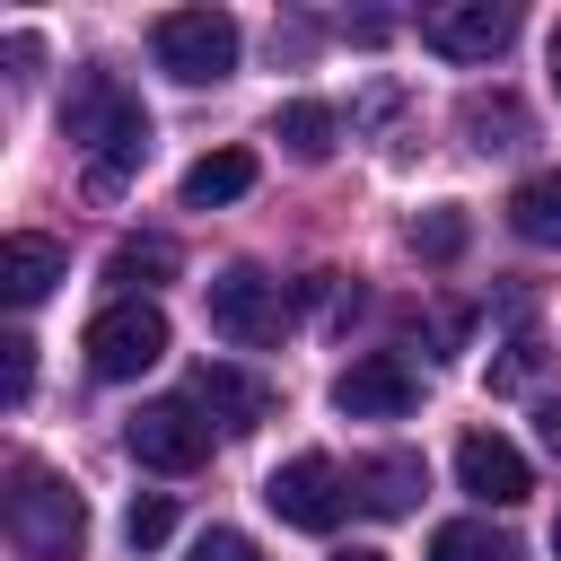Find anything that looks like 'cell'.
Segmentation results:
<instances>
[{
    "mask_svg": "<svg viewBox=\"0 0 561 561\" xmlns=\"http://www.w3.org/2000/svg\"><path fill=\"white\" fill-rule=\"evenodd\" d=\"M61 131L88 149V184H96V193H123V175H140V158H149V114H140V96H123L105 70H88V79L70 88Z\"/></svg>",
    "mask_w": 561,
    "mask_h": 561,
    "instance_id": "obj_1",
    "label": "cell"
},
{
    "mask_svg": "<svg viewBox=\"0 0 561 561\" xmlns=\"http://www.w3.org/2000/svg\"><path fill=\"white\" fill-rule=\"evenodd\" d=\"M9 543L26 561H79L88 543V500L53 473V465H18L9 473Z\"/></svg>",
    "mask_w": 561,
    "mask_h": 561,
    "instance_id": "obj_2",
    "label": "cell"
},
{
    "mask_svg": "<svg viewBox=\"0 0 561 561\" xmlns=\"http://www.w3.org/2000/svg\"><path fill=\"white\" fill-rule=\"evenodd\" d=\"M149 53H158L167 79L210 88V79L237 70V18H228V9H167V18L149 26Z\"/></svg>",
    "mask_w": 561,
    "mask_h": 561,
    "instance_id": "obj_3",
    "label": "cell"
},
{
    "mask_svg": "<svg viewBox=\"0 0 561 561\" xmlns=\"http://www.w3.org/2000/svg\"><path fill=\"white\" fill-rule=\"evenodd\" d=\"M210 333L219 342H237V351H272L280 333H289V298H280V280H263V272H245V263H228L219 280H210Z\"/></svg>",
    "mask_w": 561,
    "mask_h": 561,
    "instance_id": "obj_4",
    "label": "cell"
},
{
    "mask_svg": "<svg viewBox=\"0 0 561 561\" xmlns=\"http://www.w3.org/2000/svg\"><path fill=\"white\" fill-rule=\"evenodd\" d=\"M79 351H88L96 377H140V368H158V359H167V316H158V298H114V307H96Z\"/></svg>",
    "mask_w": 561,
    "mask_h": 561,
    "instance_id": "obj_5",
    "label": "cell"
},
{
    "mask_svg": "<svg viewBox=\"0 0 561 561\" xmlns=\"http://www.w3.org/2000/svg\"><path fill=\"white\" fill-rule=\"evenodd\" d=\"M263 500H272L280 526H298V535H333V517L351 508V482H342L333 456H289V465H272Z\"/></svg>",
    "mask_w": 561,
    "mask_h": 561,
    "instance_id": "obj_6",
    "label": "cell"
},
{
    "mask_svg": "<svg viewBox=\"0 0 561 561\" xmlns=\"http://www.w3.org/2000/svg\"><path fill=\"white\" fill-rule=\"evenodd\" d=\"M123 447H131L149 473H193V465L210 456V421L193 412V394H167V403H140V412H131Z\"/></svg>",
    "mask_w": 561,
    "mask_h": 561,
    "instance_id": "obj_7",
    "label": "cell"
},
{
    "mask_svg": "<svg viewBox=\"0 0 561 561\" xmlns=\"http://www.w3.org/2000/svg\"><path fill=\"white\" fill-rule=\"evenodd\" d=\"M508 35H517L508 0H438V9H421V44L447 53V61H491Z\"/></svg>",
    "mask_w": 561,
    "mask_h": 561,
    "instance_id": "obj_8",
    "label": "cell"
},
{
    "mask_svg": "<svg viewBox=\"0 0 561 561\" xmlns=\"http://www.w3.org/2000/svg\"><path fill=\"white\" fill-rule=\"evenodd\" d=\"M421 403V377L394 359V351H368V359H351L342 377H333V412L342 421H403Z\"/></svg>",
    "mask_w": 561,
    "mask_h": 561,
    "instance_id": "obj_9",
    "label": "cell"
},
{
    "mask_svg": "<svg viewBox=\"0 0 561 561\" xmlns=\"http://www.w3.org/2000/svg\"><path fill=\"white\" fill-rule=\"evenodd\" d=\"M456 482H465L482 508H517V500L535 491V465L517 456V438H500V430H465V438H456Z\"/></svg>",
    "mask_w": 561,
    "mask_h": 561,
    "instance_id": "obj_10",
    "label": "cell"
},
{
    "mask_svg": "<svg viewBox=\"0 0 561 561\" xmlns=\"http://www.w3.org/2000/svg\"><path fill=\"white\" fill-rule=\"evenodd\" d=\"M193 412H210L219 430H263L272 421V386L237 359H202L193 368Z\"/></svg>",
    "mask_w": 561,
    "mask_h": 561,
    "instance_id": "obj_11",
    "label": "cell"
},
{
    "mask_svg": "<svg viewBox=\"0 0 561 561\" xmlns=\"http://www.w3.org/2000/svg\"><path fill=\"white\" fill-rule=\"evenodd\" d=\"M70 272V254L53 245V237H35V228H18L9 245H0V298L9 307H35V298H53V280Z\"/></svg>",
    "mask_w": 561,
    "mask_h": 561,
    "instance_id": "obj_12",
    "label": "cell"
},
{
    "mask_svg": "<svg viewBox=\"0 0 561 561\" xmlns=\"http://www.w3.org/2000/svg\"><path fill=\"white\" fill-rule=\"evenodd\" d=\"M351 500L377 508V517H403L421 500V456H368V465H351Z\"/></svg>",
    "mask_w": 561,
    "mask_h": 561,
    "instance_id": "obj_13",
    "label": "cell"
},
{
    "mask_svg": "<svg viewBox=\"0 0 561 561\" xmlns=\"http://www.w3.org/2000/svg\"><path fill=\"white\" fill-rule=\"evenodd\" d=\"M237 193H254V149H210L184 167V210H219Z\"/></svg>",
    "mask_w": 561,
    "mask_h": 561,
    "instance_id": "obj_14",
    "label": "cell"
},
{
    "mask_svg": "<svg viewBox=\"0 0 561 561\" xmlns=\"http://www.w3.org/2000/svg\"><path fill=\"white\" fill-rule=\"evenodd\" d=\"M508 228H517L526 245L561 254V167H543V175H526V184L508 193Z\"/></svg>",
    "mask_w": 561,
    "mask_h": 561,
    "instance_id": "obj_15",
    "label": "cell"
},
{
    "mask_svg": "<svg viewBox=\"0 0 561 561\" xmlns=\"http://www.w3.org/2000/svg\"><path fill=\"white\" fill-rule=\"evenodd\" d=\"M333 131H342V123H333V105H316V96H298V105L272 114V140H280L289 158H307V167L333 158Z\"/></svg>",
    "mask_w": 561,
    "mask_h": 561,
    "instance_id": "obj_16",
    "label": "cell"
},
{
    "mask_svg": "<svg viewBox=\"0 0 561 561\" xmlns=\"http://www.w3.org/2000/svg\"><path fill=\"white\" fill-rule=\"evenodd\" d=\"M167 272H175V245H167V237H123V245L105 254V280H114L123 298H140V289H158Z\"/></svg>",
    "mask_w": 561,
    "mask_h": 561,
    "instance_id": "obj_17",
    "label": "cell"
},
{
    "mask_svg": "<svg viewBox=\"0 0 561 561\" xmlns=\"http://www.w3.org/2000/svg\"><path fill=\"white\" fill-rule=\"evenodd\" d=\"M430 561H517V543L500 526H482V517H447L430 535Z\"/></svg>",
    "mask_w": 561,
    "mask_h": 561,
    "instance_id": "obj_18",
    "label": "cell"
},
{
    "mask_svg": "<svg viewBox=\"0 0 561 561\" xmlns=\"http://www.w3.org/2000/svg\"><path fill=\"white\" fill-rule=\"evenodd\" d=\"M465 131H473V149H526V105L517 96H465Z\"/></svg>",
    "mask_w": 561,
    "mask_h": 561,
    "instance_id": "obj_19",
    "label": "cell"
},
{
    "mask_svg": "<svg viewBox=\"0 0 561 561\" xmlns=\"http://www.w3.org/2000/svg\"><path fill=\"white\" fill-rule=\"evenodd\" d=\"M123 535H131V552H158V543L175 535V500H167V491H140L131 517H123Z\"/></svg>",
    "mask_w": 561,
    "mask_h": 561,
    "instance_id": "obj_20",
    "label": "cell"
},
{
    "mask_svg": "<svg viewBox=\"0 0 561 561\" xmlns=\"http://www.w3.org/2000/svg\"><path fill=\"white\" fill-rule=\"evenodd\" d=\"M465 245V219L456 210H430V219H412V254H430V263H447Z\"/></svg>",
    "mask_w": 561,
    "mask_h": 561,
    "instance_id": "obj_21",
    "label": "cell"
},
{
    "mask_svg": "<svg viewBox=\"0 0 561 561\" xmlns=\"http://www.w3.org/2000/svg\"><path fill=\"white\" fill-rule=\"evenodd\" d=\"M184 561H263V552H254L237 526H210V535H193V552H184Z\"/></svg>",
    "mask_w": 561,
    "mask_h": 561,
    "instance_id": "obj_22",
    "label": "cell"
},
{
    "mask_svg": "<svg viewBox=\"0 0 561 561\" xmlns=\"http://www.w3.org/2000/svg\"><path fill=\"white\" fill-rule=\"evenodd\" d=\"M0 359H9V403H26V386H35V342H26V333H9V342H0Z\"/></svg>",
    "mask_w": 561,
    "mask_h": 561,
    "instance_id": "obj_23",
    "label": "cell"
},
{
    "mask_svg": "<svg viewBox=\"0 0 561 561\" xmlns=\"http://www.w3.org/2000/svg\"><path fill=\"white\" fill-rule=\"evenodd\" d=\"M535 430H543V447H552V456H561V394H552V403H543V412H535Z\"/></svg>",
    "mask_w": 561,
    "mask_h": 561,
    "instance_id": "obj_24",
    "label": "cell"
},
{
    "mask_svg": "<svg viewBox=\"0 0 561 561\" xmlns=\"http://www.w3.org/2000/svg\"><path fill=\"white\" fill-rule=\"evenodd\" d=\"M552 88H561V26H552Z\"/></svg>",
    "mask_w": 561,
    "mask_h": 561,
    "instance_id": "obj_25",
    "label": "cell"
},
{
    "mask_svg": "<svg viewBox=\"0 0 561 561\" xmlns=\"http://www.w3.org/2000/svg\"><path fill=\"white\" fill-rule=\"evenodd\" d=\"M333 561H386V552H333Z\"/></svg>",
    "mask_w": 561,
    "mask_h": 561,
    "instance_id": "obj_26",
    "label": "cell"
},
{
    "mask_svg": "<svg viewBox=\"0 0 561 561\" xmlns=\"http://www.w3.org/2000/svg\"><path fill=\"white\" fill-rule=\"evenodd\" d=\"M552 561H561V517H552Z\"/></svg>",
    "mask_w": 561,
    "mask_h": 561,
    "instance_id": "obj_27",
    "label": "cell"
}]
</instances>
